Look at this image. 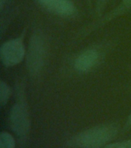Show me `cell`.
Masks as SVG:
<instances>
[{
	"mask_svg": "<svg viewBox=\"0 0 131 148\" xmlns=\"http://www.w3.org/2000/svg\"><path fill=\"white\" fill-rule=\"evenodd\" d=\"M115 43L113 39H103L68 54L62 60L61 73L67 77H79L94 73L103 64Z\"/></svg>",
	"mask_w": 131,
	"mask_h": 148,
	"instance_id": "obj_1",
	"label": "cell"
},
{
	"mask_svg": "<svg viewBox=\"0 0 131 148\" xmlns=\"http://www.w3.org/2000/svg\"><path fill=\"white\" fill-rule=\"evenodd\" d=\"M131 11V0H121L119 4L107 13L105 16H103L99 19L94 21L93 23H90L85 27L80 29L72 38L74 42L78 41L80 39H84L85 37L89 36L94 31L99 29L100 28L103 27L107 23L112 22L115 18H117L120 16L125 15L126 13Z\"/></svg>",
	"mask_w": 131,
	"mask_h": 148,
	"instance_id": "obj_6",
	"label": "cell"
},
{
	"mask_svg": "<svg viewBox=\"0 0 131 148\" xmlns=\"http://www.w3.org/2000/svg\"><path fill=\"white\" fill-rule=\"evenodd\" d=\"M129 140L120 141V142H114L110 143L104 146L103 148H127Z\"/></svg>",
	"mask_w": 131,
	"mask_h": 148,
	"instance_id": "obj_12",
	"label": "cell"
},
{
	"mask_svg": "<svg viewBox=\"0 0 131 148\" xmlns=\"http://www.w3.org/2000/svg\"><path fill=\"white\" fill-rule=\"evenodd\" d=\"M120 131L117 123H105L95 125L74 134L66 145L77 148H103L116 138Z\"/></svg>",
	"mask_w": 131,
	"mask_h": 148,
	"instance_id": "obj_4",
	"label": "cell"
},
{
	"mask_svg": "<svg viewBox=\"0 0 131 148\" xmlns=\"http://www.w3.org/2000/svg\"><path fill=\"white\" fill-rule=\"evenodd\" d=\"M15 0H0V34L5 31L16 16V8H14Z\"/></svg>",
	"mask_w": 131,
	"mask_h": 148,
	"instance_id": "obj_8",
	"label": "cell"
},
{
	"mask_svg": "<svg viewBox=\"0 0 131 148\" xmlns=\"http://www.w3.org/2000/svg\"><path fill=\"white\" fill-rule=\"evenodd\" d=\"M16 143L14 136L8 132L0 134V148H16Z\"/></svg>",
	"mask_w": 131,
	"mask_h": 148,
	"instance_id": "obj_10",
	"label": "cell"
},
{
	"mask_svg": "<svg viewBox=\"0 0 131 148\" xmlns=\"http://www.w3.org/2000/svg\"><path fill=\"white\" fill-rule=\"evenodd\" d=\"M87 2V5L90 9H92V5H93V0H85Z\"/></svg>",
	"mask_w": 131,
	"mask_h": 148,
	"instance_id": "obj_14",
	"label": "cell"
},
{
	"mask_svg": "<svg viewBox=\"0 0 131 148\" xmlns=\"http://www.w3.org/2000/svg\"><path fill=\"white\" fill-rule=\"evenodd\" d=\"M50 55V40L47 32L34 26L30 34L26 48L25 62L26 70L32 80L41 79Z\"/></svg>",
	"mask_w": 131,
	"mask_h": 148,
	"instance_id": "obj_3",
	"label": "cell"
},
{
	"mask_svg": "<svg viewBox=\"0 0 131 148\" xmlns=\"http://www.w3.org/2000/svg\"><path fill=\"white\" fill-rule=\"evenodd\" d=\"M127 148H131V139L130 140H129V143H128V146H127Z\"/></svg>",
	"mask_w": 131,
	"mask_h": 148,
	"instance_id": "obj_15",
	"label": "cell"
},
{
	"mask_svg": "<svg viewBox=\"0 0 131 148\" xmlns=\"http://www.w3.org/2000/svg\"><path fill=\"white\" fill-rule=\"evenodd\" d=\"M109 0H95L94 5V14L97 19H99L103 16V10L107 4Z\"/></svg>",
	"mask_w": 131,
	"mask_h": 148,
	"instance_id": "obj_11",
	"label": "cell"
},
{
	"mask_svg": "<svg viewBox=\"0 0 131 148\" xmlns=\"http://www.w3.org/2000/svg\"><path fill=\"white\" fill-rule=\"evenodd\" d=\"M15 102L9 113V127L17 138L20 148H25L31 131V115L28 102L26 81L18 78L14 85Z\"/></svg>",
	"mask_w": 131,
	"mask_h": 148,
	"instance_id": "obj_2",
	"label": "cell"
},
{
	"mask_svg": "<svg viewBox=\"0 0 131 148\" xmlns=\"http://www.w3.org/2000/svg\"><path fill=\"white\" fill-rule=\"evenodd\" d=\"M14 92V89L4 79L0 80V106H5Z\"/></svg>",
	"mask_w": 131,
	"mask_h": 148,
	"instance_id": "obj_9",
	"label": "cell"
},
{
	"mask_svg": "<svg viewBox=\"0 0 131 148\" xmlns=\"http://www.w3.org/2000/svg\"><path fill=\"white\" fill-rule=\"evenodd\" d=\"M131 129V113H130L126 118V123H125V125L124 127V130H128Z\"/></svg>",
	"mask_w": 131,
	"mask_h": 148,
	"instance_id": "obj_13",
	"label": "cell"
},
{
	"mask_svg": "<svg viewBox=\"0 0 131 148\" xmlns=\"http://www.w3.org/2000/svg\"><path fill=\"white\" fill-rule=\"evenodd\" d=\"M27 29L28 28L25 27L18 36L8 39L1 44L0 60L2 66L5 69L16 66L25 60L26 55L25 38Z\"/></svg>",
	"mask_w": 131,
	"mask_h": 148,
	"instance_id": "obj_5",
	"label": "cell"
},
{
	"mask_svg": "<svg viewBox=\"0 0 131 148\" xmlns=\"http://www.w3.org/2000/svg\"><path fill=\"white\" fill-rule=\"evenodd\" d=\"M44 11L57 18L73 20L78 18L79 9L74 0H33Z\"/></svg>",
	"mask_w": 131,
	"mask_h": 148,
	"instance_id": "obj_7",
	"label": "cell"
}]
</instances>
